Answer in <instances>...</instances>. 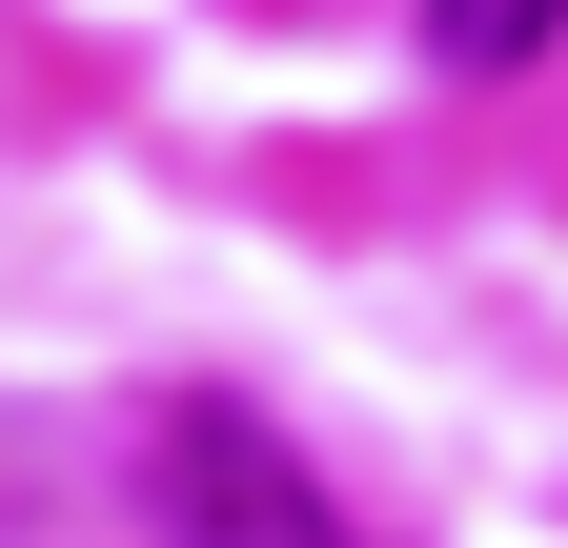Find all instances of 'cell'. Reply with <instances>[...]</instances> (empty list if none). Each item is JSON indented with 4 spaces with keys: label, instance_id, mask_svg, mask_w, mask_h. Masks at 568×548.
Listing matches in <instances>:
<instances>
[{
    "label": "cell",
    "instance_id": "1",
    "mask_svg": "<svg viewBox=\"0 0 568 548\" xmlns=\"http://www.w3.org/2000/svg\"><path fill=\"white\" fill-rule=\"evenodd\" d=\"M142 488H163V548H345L325 467L264 427V406H163V447H142Z\"/></svg>",
    "mask_w": 568,
    "mask_h": 548
},
{
    "label": "cell",
    "instance_id": "2",
    "mask_svg": "<svg viewBox=\"0 0 568 548\" xmlns=\"http://www.w3.org/2000/svg\"><path fill=\"white\" fill-rule=\"evenodd\" d=\"M548 21H568V0H426V41H447V61H467V82H487V61H528Z\"/></svg>",
    "mask_w": 568,
    "mask_h": 548
}]
</instances>
